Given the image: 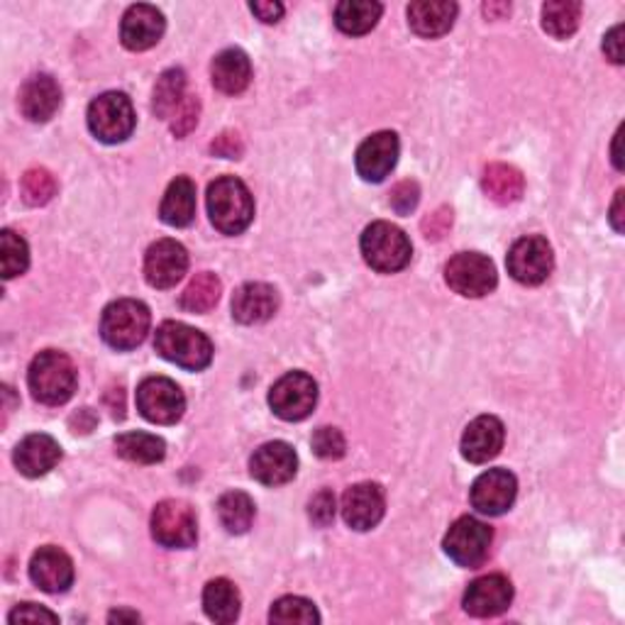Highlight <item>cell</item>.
I'll list each match as a JSON object with an SVG mask.
<instances>
[{"mask_svg": "<svg viewBox=\"0 0 625 625\" xmlns=\"http://www.w3.org/2000/svg\"><path fill=\"white\" fill-rule=\"evenodd\" d=\"M491 540H494V533H491L486 523L472 516H462L450 526L442 547L452 562L474 569L489 557Z\"/></svg>", "mask_w": 625, "mask_h": 625, "instance_id": "8fae6325", "label": "cell"}, {"mask_svg": "<svg viewBox=\"0 0 625 625\" xmlns=\"http://www.w3.org/2000/svg\"><path fill=\"white\" fill-rule=\"evenodd\" d=\"M382 10V3H372V0H344L335 8V22L344 35H366L376 28Z\"/></svg>", "mask_w": 625, "mask_h": 625, "instance_id": "f546056e", "label": "cell"}, {"mask_svg": "<svg viewBox=\"0 0 625 625\" xmlns=\"http://www.w3.org/2000/svg\"><path fill=\"white\" fill-rule=\"evenodd\" d=\"M220 294H222L220 278L210 272H200L184 288L182 308L188 312H208L216 308Z\"/></svg>", "mask_w": 625, "mask_h": 625, "instance_id": "e575fe53", "label": "cell"}, {"mask_svg": "<svg viewBox=\"0 0 625 625\" xmlns=\"http://www.w3.org/2000/svg\"><path fill=\"white\" fill-rule=\"evenodd\" d=\"M210 152H213L216 156H226V160H240L244 152V144L240 135H234V132H222V135L216 138V142L210 144Z\"/></svg>", "mask_w": 625, "mask_h": 625, "instance_id": "ee69618b", "label": "cell"}, {"mask_svg": "<svg viewBox=\"0 0 625 625\" xmlns=\"http://www.w3.org/2000/svg\"><path fill=\"white\" fill-rule=\"evenodd\" d=\"M504 423L496 416H479L462 435V457L472 464H486L504 448Z\"/></svg>", "mask_w": 625, "mask_h": 625, "instance_id": "44dd1931", "label": "cell"}, {"mask_svg": "<svg viewBox=\"0 0 625 625\" xmlns=\"http://www.w3.org/2000/svg\"><path fill=\"white\" fill-rule=\"evenodd\" d=\"M418 200L420 188L416 182H401L394 191H391V208H394L398 216H408L410 210L418 206Z\"/></svg>", "mask_w": 625, "mask_h": 625, "instance_id": "b9f144b4", "label": "cell"}, {"mask_svg": "<svg viewBox=\"0 0 625 625\" xmlns=\"http://www.w3.org/2000/svg\"><path fill=\"white\" fill-rule=\"evenodd\" d=\"M312 452L322 460H340L344 457V450H348V442H344V435L338 428H318L312 432Z\"/></svg>", "mask_w": 625, "mask_h": 625, "instance_id": "f35d334b", "label": "cell"}, {"mask_svg": "<svg viewBox=\"0 0 625 625\" xmlns=\"http://www.w3.org/2000/svg\"><path fill=\"white\" fill-rule=\"evenodd\" d=\"M108 621H110V623H116V621H118V623H120V621L138 623V621H140V616H138L135 611H113V613H110V616H108Z\"/></svg>", "mask_w": 625, "mask_h": 625, "instance_id": "681fc988", "label": "cell"}, {"mask_svg": "<svg viewBox=\"0 0 625 625\" xmlns=\"http://www.w3.org/2000/svg\"><path fill=\"white\" fill-rule=\"evenodd\" d=\"M152 326L150 308L135 298H120L110 304L100 318V335L113 350H135L147 338Z\"/></svg>", "mask_w": 625, "mask_h": 625, "instance_id": "277c9868", "label": "cell"}, {"mask_svg": "<svg viewBox=\"0 0 625 625\" xmlns=\"http://www.w3.org/2000/svg\"><path fill=\"white\" fill-rule=\"evenodd\" d=\"M30 579L47 594H62L74 584V562L72 557L54 545L40 547L32 555Z\"/></svg>", "mask_w": 625, "mask_h": 625, "instance_id": "ffe728a7", "label": "cell"}, {"mask_svg": "<svg viewBox=\"0 0 625 625\" xmlns=\"http://www.w3.org/2000/svg\"><path fill=\"white\" fill-rule=\"evenodd\" d=\"M0 266H3V278L25 274L30 266L28 242L13 230H3V234H0Z\"/></svg>", "mask_w": 625, "mask_h": 625, "instance_id": "d590c367", "label": "cell"}, {"mask_svg": "<svg viewBox=\"0 0 625 625\" xmlns=\"http://www.w3.org/2000/svg\"><path fill=\"white\" fill-rule=\"evenodd\" d=\"M278 308V294L270 284H244L232 296V318L242 326H260L270 320Z\"/></svg>", "mask_w": 625, "mask_h": 625, "instance_id": "7402d4cb", "label": "cell"}, {"mask_svg": "<svg viewBox=\"0 0 625 625\" xmlns=\"http://www.w3.org/2000/svg\"><path fill=\"white\" fill-rule=\"evenodd\" d=\"M76 366L64 352L44 350L30 364L28 384L35 401L44 406H62L76 391Z\"/></svg>", "mask_w": 625, "mask_h": 625, "instance_id": "3957f363", "label": "cell"}, {"mask_svg": "<svg viewBox=\"0 0 625 625\" xmlns=\"http://www.w3.org/2000/svg\"><path fill=\"white\" fill-rule=\"evenodd\" d=\"M152 538L169 550H186L198 538L194 508L186 501L166 498L152 513Z\"/></svg>", "mask_w": 625, "mask_h": 625, "instance_id": "ba28073f", "label": "cell"}, {"mask_svg": "<svg viewBox=\"0 0 625 625\" xmlns=\"http://www.w3.org/2000/svg\"><path fill=\"white\" fill-rule=\"evenodd\" d=\"M8 621L10 623H40V621L57 623L59 616H57V613L37 606V604H20L13 613H10Z\"/></svg>", "mask_w": 625, "mask_h": 625, "instance_id": "7bdbcfd3", "label": "cell"}, {"mask_svg": "<svg viewBox=\"0 0 625 625\" xmlns=\"http://www.w3.org/2000/svg\"><path fill=\"white\" fill-rule=\"evenodd\" d=\"M160 216L172 228L191 226L196 218V184L188 176H176L162 198Z\"/></svg>", "mask_w": 625, "mask_h": 625, "instance_id": "4316f807", "label": "cell"}, {"mask_svg": "<svg viewBox=\"0 0 625 625\" xmlns=\"http://www.w3.org/2000/svg\"><path fill=\"white\" fill-rule=\"evenodd\" d=\"M298 472V457L292 445L282 440L266 442L252 454L250 474L264 486L288 484Z\"/></svg>", "mask_w": 625, "mask_h": 625, "instance_id": "e0dca14e", "label": "cell"}, {"mask_svg": "<svg viewBox=\"0 0 625 625\" xmlns=\"http://www.w3.org/2000/svg\"><path fill=\"white\" fill-rule=\"evenodd\" d=\"M270 621L278 623V625H292V623L312 625V623L320 621V613L316 611V606H312L308 599L284 596V599H278L276 604L272 606Z\"/></svg>", "mask_w": 625, "mask_h": 625, "instance_id": "8d00e7d4", "label": "cell"}, {"mask_svg": "<svg viewBox=\"0 0 625 625\" xmlns=\"http://www.w3.org/2000/svg\"><path fill=\"white\" fill-rule=\"evenodd\" d=\"M450 226H452V210L440 208L438 213H432L426 222H423V232H426L428 240H440Z\"/></svg>", "mask_w": 625, "mask_h": 625, "instance_id": "f6af8a7d", "label": "cell"}, {"mask_svg": "<svg viewBox=\"0 0 625 625\" xmlns=\"http://www.w3.org/2000/svg\"><path fill=\"white\" fill-rule=\"evenodd\" d=\"M484 13H486L489 18H498V15H506V13H511V6H506V3H501V6L489 3V6H484Z\"/></svg>", "mask_w": 625, "mask_h": 625, "instance_id": "f907efd6", "label": "cell"}, {"mask_svg": "<svg viewBox=\"0 0 625 625\" xmlns=\"http://www.w3.org/2000/svg\"><path fill=\"white\" fill-rule=\"evenodd\" d=\"M445 282L464 298H482L498 284L494 262L479 252H460L445 266Z\"/></svg>", "mask_w": 625, "mask_h": 625, "instance_id": "52a82bcc", "label": "cell"}, {"mask_svg": "<svg viewBox=\"0 0 625 625\" xmlns=\"http://www.w3.org/2000/svg\"><path fill=\"white\" fill-rule=\"evenodd\" d=\"M62 106V88L47 74H37L20 88V110L30 122H47Z\"/></svg>", "mask_w": 625, "mask_h": 625, "instance_id": "603a6c76", "label": "cell"}, {"mask_svg": "<svg viewBox=\"0 0 625 625\" xmlns=\"http://www.w3.org/2000/svg\"><path fill=\"white\" fill-rule=\"evenodd\" d=\"M484 194L498 206H511L526 191V178L511 164H489L482 174Z\"/></svg>", "mask_w": 625, "mask_h": 625, "instance_id": "83f0119b", "label": "cell"}, {"mask_svg": "<svg viewBox=\"0 0 625 625\" xmlns=\"http://www.w3.org/2000/svg\"><path fill=\"white\" fill-rule=\"evenodd\" d=\"M164 30H166V20L154 6L147 3L130 6L128 13L122 15L120 40L128 50L144 52L162 40Z\"/></svg>", "mask_w": 625, "mask_h": 625, "instance_id": "d6986e66", "label": "cell"}, {"mask_svg": "<svg viewBox=\"0 0 625 625\" xmlns=\"http://www.w3.org/2000/svg\"><path fill=\"white\" fill-rule=\"evenodd\" d=\"M13 460H15V467L20 469V474L37 479V476L52 472V469L59 464L62 448L52 435L35 432V435H28V438L18 445Z\"/></svg>", "mask_w": 625, "mask_h": 625, "instance_id": "cb8c5ba5", "label": "cell"}, {"mask_svg": "<svg viewBox=\"0 0 625 625\" xmlns=\"http://www.w3.org/2000/svg\"><path fill=\"white\" fill-rule=\"evenodd\" d=\"M518 494V482L508 469H489L472 484L469 501L482 516H501L506 513Z\"/></svg>", "mask_w": 625, "mask_h": 625, "instance_id": "4fadbf2b", "label": "cell"}, {"mask_svg": "<svg viewBox=\"0 0 625 625\" xmlns=\"http://www.w3.org/2000/svg\"><path fill=\"white\" fill-rule=\"evenodd\" d=\"M198 110H200L198 98H196V96H186V100L182 103V108L176 110L174 122H172V130H174L176 138H186L188 132H191V130L196 128Z\"/></svg>", "mask_w": 625, "mask_h": 625, "instance_id": "60d3db41", "label": "cell"}, {"mask_svg": "<svg viewBox=\"0 0 625 625\" xmlns=\"http://www.w3.org/2000/svg\"><path fill=\"white\" fill-rule=\"evenodd\" d=\"M579 20H582V3H577V0H555V3L542 6V28L547 35L557 40L572 37Z\"/></svg>", "mask_w": 625, "mask_h": 625, "instance_id": "836d02e7", "label": "cell"}, {"mask_svg": "<svg viewBox=\"0 0 625 625\" xmlns=\"http://www.w3.org/2000/svg\"><path fill=\"white\" fill-rule=\"evenodd\" d=\"M604 52L613 64H623V25H616L604 37Z\"/></svg>", "mask_w": 625, "mask_h": 625, "instance_id": "bcb514c9", "label": "cell"}, {"mask_svg": "<svg viewBox=\"0 0 625 625\" xmlns=\"http://www.w3.org/2000/svg\"><path fill=\"white\" fill-rule=\"evenodd\" d=\"M218 516L222 528L232 535H242L252 528L254 501L244 491H228L218 501Z\"/></svg>", "mask_w": 625, "mask_h": 625, "instance_id": "d6a6232c", "label": "cell"}, {"mask_svg": "<svg viewBox=\"0 0 625 625\" xmlns=\"http://www.w3.org/2000/svg\"><path fill=\"white\" fill-rule=\"evenodd\" d=\"M116 452L122 460L135 464H156L164 460L166 445L162 438L150 432H125L116 438Z\"/></svg>", "mask_w": 625, "mask_h": 625, "instance_id": "4dcf8cb0", "label": "cell"}, {"mask_svg": "<svg viewBox=\"0 0 625 625\" xmlns=\"http://www.w3.org/2000/svg\"><path fill=\"white\" fill-rule=\"evenodd\" d=\"M208 216L222 234H240L254 218V198L238 176H220L208 186Z\"/></svg>", "mask_w": 625, "mask_h": 625, "instance_id": "7a4b0ae2", "label": "cell"}, {"mask_svg": "<svg viewBox=\"0 0 625 625\" xmlns=\"http://www.w3.org/2000/svg\"><path fill=\"white\" fill-rule=\"evenodd\" d=\"M188 270V252L182 242L160 240L144 254V276L154 288H172Z\"/></svg>", "mask_w": 625, "mask_h": 625, "instance_id": "9a60e30c", "label": "cell"}, {"mask_svg": "<svg viewBox=\"0 0 625 625\" xmlns=\"http://www.w3.org/2000/svg\"><path fill=\"white\" fill-rule=\"evenodd\" d=\"M360 248L364 262L379 274H396L406 270L413 256V248L406 232L384 220L372 222V226L364 230Z\"/></svg>", "mask_w": 625, "mask_h": 625, "instance_id": "5b68a950", "label": "cell"}, {"mask_svg": "<svg viewBox=\"0 0 625 625\" xmlns=\"http://www.w3.org/2000/svg\"><path fill=\"white\" fill-rule=\"evenodd\" d=\"M210 76H213V86L220 94L238 96L250 86L252 78L250 57L242 50L220 52L213 59V66H210Z\"/></svg>", "mask_w": 625, "mask_h": 625, "instance_id": "484cf974", "label": "cell"}, {"mask_svg": "<svg viewBox=\"0 0 625 625\" xmlns=\"http://www.w3.org/2000/svg\"><path fill=\"white\" fill-rule=\"evenodd\" d=\"M138 410L156 426H174L184 418L186 396L172 379L150 376L138 386Z\"/></svg>", "mask_w": 625, "mask_h": 625, "instance_id": "9c48e42d", "label": "cell"}, {"mask_svg": "<svg viewBox=\"0 0 625 625\" xmlns=\"http://www.w3.org/2000/svg\"><path fill=\"white\" fill-rule=\"evenodd\" d=\"M513 601V584L504 574H486L474 579L464 594V611L476 618H494Z\"/></svg>", "mask_w": 625, "mask_h": 625, "instance_id": "ac0fdd59", "label": "cell"}, {"mask_svg": "<svg viewBox=\"0 0 625 625\" xmlns=\"http://www.w3.org/2000/svg\"><path fill=\"white\" fill-rule=\"evenodd\" d=\"M20 194L28 206H44L50 204L57 194V178L47 169H30L20 182Z\"/></svg>", "mask_w": 625, "mask_h": 625, "instance_id": "74e56055", "label": "cell"}, {"mask_svg": "<svg viewBox=\"0 0 625 625\" xmlns=\"http://www.w3.org/2000/svg\"><path fill=\"white\" fill-rule=\"evenodd\" d=\"M154 350L186 372H204L213 362V342L208 335L176 320H166L156 328Z\"/></svg>", "mask_w": 625, "mask_h": 625, "instance_id": "6da1fadb", "label": "cell"}, {"mask_svg": "<svg viewBox=\"0 0 625 625\" xmlns=\"http://www.w3.org/2000/svg\"><path fill=\"white\" fill-rule=\"evenodd\" d=\"M398 152H401V144H398V135L396 132H376V135L366 138L360 150H357V174H360L364 182H372L379 184L384 182V178L394 172V166L398 162Z\"/></svg>", "mask_w": 625, "mask_h": 625, "instance_id": "2e32d148", "label": "cell"}, {"mask_svg": "<svg viewBox=\"0 0 625 625\" xmlns=\"http://www.w3.org/2000/svg\"><path fill=\"white\" fill-rule=\"evenodd\" d=\"M457 18V6L450 0H418L408 6V25L420 37H440L450 32Z\"/></svg>", "mask_w": 625, "mask_h": 625, "instance_id": "d4e9b609", "label": "cell"}, {"mask_svg": "<svg viewBox=\"0 0 625 625\" xmlns=\"http://www.w3.org/2000/svg\"><path fill=\"white\" fill-rule=\"evenodd\" d=\"M308 516H310L312 523H316L318 528L330 526L332 518H335V494H332V491L322 489L320 494H316V496L310 498Z\"/></svg>", "mask_w": 625, "mask_h": 625, "instance_id": "ab89813d", "label": "cell"}, {"mask_svg": "<svg viewBox=\"0 0 625 625\" xmlns=\"http://www.w3.org/2000/svg\"><path fill=\"white\" fill-rule=\"evenodd\" d=\"M621 135H623V128L616 132V140H613V164H616V169H623V162H621Z\"/></svg>", "mask_w": 625, "mask_h": 625, "instance_id": "816d5d0a", "label": "cell"}, {"mask_svg": "<svg viewBox=\"0 0 625 625\" xmlns=\"http://www.w3.org/2000/svg\"><path fill=\"white\" fill-rule=\"evenodd\" d=\"M88 128L94 138L106 144L125 142L135 130V108L125 94L110 91L88 106Z\"/></svg>", "mask_w": 625, "mask_h": 625, "instance_id": "8992f818", "label": "cell"}, {"mask_svg": "<svg viewBox=\"0 0 625 625\" xmlns=\"http://www.w3.org/2000/svg\"><path fill=\"white\" fill-rule=\"evenodd\" d=\"M623 191L616 194V200H613V208H611V226L616 232H623Z\"/></svg>", "mask_w": 625, "mask_h": 625, "instance_id": "c3c4849f", "label": "cell"}, {"mask_svg": "<svg viewBox=\"0 0 625 625\" xmlns=\"http://www.w3.org/2000/svg\"><path fill=\"white\" fill-rule=\"evenodd\" d=\"M240 591L228 579H213L204 589L206 616L216 623H234L240 616Z\"/></svg>", "mask_w": 625, "mask_h": 625, "instance_id": "f1b7e54d", "label": "cell"}, {"mask_svg": "<svg viewBox=\"0 0 625 625\" xmlns=\"http://www.w3.org/2000/svg\"><path fill=\"white\" fill-rule=\"evenodd\" d=\"M506 266H508V274L523 286L542 284L545 278L552 274V266H555V254H552L550 242H547L545 238H538V234L520 238L518 242H513Z\"/></svg>", "mask_w": 625, "mask_h": 625, "instance_id": "7c38bea8", "label": "cell"}, {"mask_svg": "<svg viewBox=\"0 0 625 625\" xmlns=\"http://www.w3.org/2000/svg\"><path fill=\"white\" fill-rule=\"evenodd\" d=\"M318 404V384L306 372L284 374L270 391V406L282 420H304Z\"/></svg>", "mask_w": 625, "mask_h": 625, "instance_id": "30bf717a", "label": "cell"}, {"mask_svg": "<svg viewBox=\"0 0 625 625\" xmlns=\"http://www.w3.org/2000/svg\"><path fill=\"white\" fill-rule=\"evenodd\" d=\"M250 10L262 22H270V25H272V22L282 20V15H284V6L282 3H252Z\"/></svg>", "mask_w": 625, "mask_h": 625, "instance_id": "7dc6e473", "label": "cell"}, {"mask_svg": "<svg viewBox=\"0 0 625 625\" xmlns=\"http://www.w3.org/2000/svg\"><path fill=\"white\" fill-rule=\"evenodd\" d=\"M184 100H186V74L182 69L164 72L154 86V98H152L154 116L162 120L174 118Z\"/></svg>", "mask_w": 625, "mask_h": 625, "instance_id": "1f68e13d", "label": "cell"}, {"mask_svg": "<svg viewBox=\"0 0 625 625\" xmlns=\"http://www.w3.org/2000/svg\"><path fill=\"white\" fill-rule=\"evenodd\" d=\"M386 496L384 489L372 482L354 484L342 496V518L352 530H372L384 518Z\"/></svg>", "mask_w": 625, "mask_h": 625, "instance_id": "5bb4252c", "label": "cell"}]
</instances>
